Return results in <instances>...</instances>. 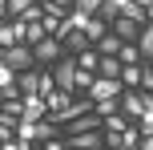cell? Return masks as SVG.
<instances>
[{
	"label": "cell",
	"instance_id": "cell-18",
	"mask_svg": "<svg viewBox=\"0 0 153 150\" xmlns=\"http://www.w3.org/2000/svg\"><path fill=\"white\" fill-rule=\"evenodd\" d=\"M137 45H141V57L145 61H153V20L141 29V37H137Z\"/></svg>",
	"mask_w": 153,
	"mask_h": 150
},
{
	"label": "cell",
	"instance_id": "cell-17",
	"mask_svg": "<svg viewBox=\"0 0 153 150\" xmlns=\"http://www.w3.org/2000/svg\"><path fill=\"white\" fill-rule=\"evenodd\" d=\"M141 69H145V61H141V65H125V73H121L125 89H141Z\"/></svg>",
	"mask_w": 153,
	"mask_h": 150
},
{
	"label": "cell",
	"instance_id": "cell-27",
	"mask_svg": "<svg viewBox=\"0 0 153 150\" xmlns=\"http://www.w3.org/2000/svg\"><path fill=\"white\" fill-rule=\"evenodd\" d=\"M145 12H149V20H153V4H149V8H145Z\"/></svg>",
	"mask_w": 153,
	"mask_h": 150
},
{
	"label": "cell",
	"instance_id": "cell-4",
	"mask_svg": "<svg viewBox=\"0 0 153 150\" xmlns=\"http://www.w3.org/2000/svg\"><path fill=\"white\" fill-rule=\"evenodd\" d=\"M121 93H125V81L121 77H101V73H97V81H93V89H89L93 102H113V97H121Z\"/></svg>",
	"mask_w": 153,
	"mask_h": 150
},
{
	"label": "cell",
	"instance_id": "cell-2",
	"mask_svg": "<svg viewBox=\"0 0 153 150\" xmlns=\"http://www.w3.org/2000/svg\"><path fill=\"white\" fill-rule=\"evenodd\" d=\"M53 69V77H56V89H65V93H76V57H61L56 65H48Z\"/></svg>",
	"mask_w": 153,
	"mask_h": 150
},
{
	"label": "cell",
	"instance_id": "cell-1",
	"mask_svg": "<svg viewBox=\"0 0 153 150\" xmlns=\"http://www.w3.org/2000/svg\"><path fill=\"white\" fill-rule=\"evenodd\" d=\"M0 65H12L16 73L24 69H40L36 53H32V45H12V49H0Z\"/></svg>",
	"mask_w": 153,
	"mask_h": 150
},
{
	"label": "cell",
	"instance_id": "cell-23",
	"mask_svg": "<svg viewBox=\"0 0 153 150\" xmlns=\"http://www.w3.org/2000/svg\"><path fill=\"white\" fill-rule=\"evenodd\" d=\"M141 89L153 93V61H145V69H141Z\"/></svg>",
	"mask_w": 153,
	"mask_h": 150
},
{
	"label": "cell",
	"instance_id": "cell-20",
	"mask_svg": "<svg viewBox=\"0 0 153 150\" xmlns=\"http://www.w3.org/2000/svg\"><path fill=\"white\" fill-rule=\"evenodd\" d=\"M85 32H89V41H93V45H97V41H101V37H105V32H109V24L101 20V16H93V20L85 24Z\"/></svg>",
	"mask_w": 153,
	"mask_h": 150
},
{
	"label": "cell",
	"instance_id": "cell-22",
	"mask_svg": "<svg viewBox=\"0 0 153 150\" xmlns=\"http://www.w3.org/2000/svg\"><path fill=\"white\" fill-rule=\"evenodd\" d=\"M93 81H97V73H93V69H76V89H85V93H89Z\"/></svg>",
	"mask_w": 153,
	"mask_h": 150
},
{
	"label": "cell",
	"instance_id": "cell-3",
	"mask_svg": "<svg viewBox=\"0 0 153 150\" xmlns=\"http://www.w3.org/2000/svg\"><path fill=\"white\" fill-rule=\"evenodd\" d=\"M12 45H28V20L24 16L0 24V49H12Z\"/></svg>",
	"mask_w": 153,
	"mask_h": 150
},
{
	"label": "cell",
	"instance_id": "cell-15",
	"mask_svg": "<svg viewBox=\"0 0 153 150\" xmlns=\"http://www.w3.org/2000/svg\"><path fill=\"white\" fill-rule=\"evenodd\" d=\"M117 57H121L125 65H141V61H145V57H141V45H137V41H125V45H121V53H117Z\"/></svg>",
	"mask_w": 153,
	"mask_h": 150
},
{
	"label": "cell",
	"instance_id": "cell-11",
	"mask_svg": "<svg viewBox=\"0 0 153 150\" xmlns=\"http://www.w3.org/2000/svg\"><path fill=\"white\" fill-rule=\"evenodd\" d=\"M20 118H24V97H12L0 106V122H20Z\"/></svg>",
	"mask_w": 153,
	"mask_h": 150
},
{
	"label": "cell",
	"instance_id": "cell-6",
	"mask_svg": "<svg viewBox=\"0 0 153 150\" xmlns=\"http://www.w3.org/2000/svg\"><path fill=\"white\" fill-rule=\"evenodd\" d=\"M32 53H36L40 65H56V61L65 57V45H61L56 37H45V41H36V45H32Z\"/></svg>",
	"mask_w": 153,
	"mask_h": 150
},
{
	"label": "cell",
	"instance_id": "cell-26",
	"mask_svg": "<svg viewBox=\"0 0 153 150\" xmlns=\"http://www.w3.org/2000/svg\"><path fill=\"white\" fill-rule=\"evenodd\" d=\"M105 150H133V146H105Z\"/></svg>",
	"mask_w": 153,
	"mask_h": 150
},
{
	"label": "cell",
	"instance_id": "cell-9",
	"mask_svg": "<svg viewBox=\"0 0 153 150\" xmlns=\"http://www.w3.org/2000/svg\"><path fill=\"white\" fill-rule=\"evenodd\" d=\"M32 4L36 0H0V12H4V20H16V16H28Z\"/></svg>",
	"mask_w": 153,
	"mask_h": 150
},
{
	"label": "cell",
	"instance_id": "cell-8",
	"mask_svg": "<svg viewBox=\"0 0 153 150\" xmlns=\"http://www.w3.org/2000/svg\"><path fill=\"white\" fill-rule=\"evenodd\" d=\"M48 118V102L40 93H32V97H24V118L20 122H45Z\"/></svg>",
	"mask_w": 153,
	"mask_h": 150
},
{
	"label": "cell",
	"instance_id": "cell-21",
	"mask_svg": "<svg viewBox=\"0 0 153 150\" xmlns=\"http://www.w3.org/2000/svg\"><path fill=\"white\" fill-rule=\"evenodd\" d=\"M125 126H129V122H125V114H109V118H105V130H109V134H121Z\"/></svg>",
	"mask_w": 153,
	"mask_h": 150
},
{
	"label": "cell",
	"instance_id": "cell-12",
	"mask_svg": "<svg viewBox=\"0 0 153 150\" xmlns=\"http://www.w3.org/2000/svg\"><path fill=\"white\" fill-rule=\"evenodd\" d=\"M65 49H69V53L76 57V53H85V49H93V41H89V32H69V37H65Z\"/></svg>",
	"mask_w": 153,
	"mask_h": 150
},
{
	"label": "cell",
	"instance_id": "cell-19",
	"mask_svg": "<svg viewBox=\"0 0 153 150\" xmlns=\"http://www.w3.org/2000/svg\"><path fill=\"white\" fill-rule=\"evenodd\" d=\"M45 102H48V114H56V110H65V106L73 102V93H65V89H53Z\"/></svg>",
	"mask_w": 153,
	"mask_h": 150
},
{
	"label": "cell",
	"instance_id": "cell-5",
	"mask_svg": "<svg viewBox=\"0 0 153 150\" xmlns=\"http://www.w3.org/2000/svg\"><path fill=\"white\" fill-rule=\"evenodd\" d=\"M149 97H153V93H145V89H125V93H121V114H125V118H133V122H141Z\"/></svg>",
	"mask_w": 153,
	"mask_h": 150
},
{
	"label": "cell",
	"instance_id": "cell-14",
	"mask_svg": "<svg viewBox=\"0 0 153 150\" xmlns=\"http://www.w3.org/2000/svg\"><path fill=\"white\" fill-rule=\"evenodd\" d=\"M101 77H121V73H125V61H121V57H101Z\"/></svg>",
	"mask_w": 153,
	"mask_h": 150
},
{
	"label": "cell",
	"instance_id": "cell-16",
	"mask_svg": "<svg viewBox=\"0 0 153 150\" xmlns=\"http://www.w3.org/2000/svg\"><path fill=\"white\" fill-rule=\"evenodd\" d=\"M76 65L97 73V69H101V53H97V45H93V49H85V53H76Z\"/></svg>",
	"mask_w": 153,
	"mask_h": 150
},
{
	"label": "cell",
	"instance_id": "cell-24",
	"mask_svg": "<svg viewBox=\"0 0 153 150\" xmlns=\"http://www.w3.org/2000/svg\"><path fill=\"white\" fill-rule=\"evenodd\" d=\"M101 4H105V0H76V8H81V12H89V16H97Z\"/></svg>",
	"mask_w": 153,
	"mask_h": 150
},
{
	"label": "cell",
	"instance_id": "cell-7",
	"mask_svg": "<svg viewBox=\"0 0 153 150\" xmlns=\"http://www.w3.org/2000/svg\"><path fill=\"white\" fill-rule=\"evenodd\" d=\"M109 29H113V32H117V37H121V41H137L145 24H141V20H133V16H117V20L109 24Z\"/></svg>",
	"mask_w": 153,
	"mask_h": 150
},
{
	"label": "cell",
	"instance_id": "cell-13",
	"mask_svg": "<svg viewBox=\"0 0 153 150\" xmlns=\"http://www.w3.org/2000/svg\"><path fill=\"white\" fill-rule=\"evenodd\" d=\"M20 93H24V97L40 93V69H24V73H20Z\"/></svg>",
	"mask_w": 153,
	"mask_h": 150
},
{
	"label": "cell",
	"instance_id": "cell-28",
	"mask_svg": "<svg viewBox=\"0 0 153 150\" xmlns=\"http://www.w3.org/2000/svg\"><path fill=\"white\" fill-rule=\"evenodd\" d=\"M141 4H145V8H149V4H153V0H141Z\"/></svg>",
	"mask_w": 153,
	"mask_h": 150
},
{
	"label": "cell",
	"instance_id": "cell-10",
	"mask_svg": "<svg viewBox=\"0 0 153 150\" xmlns=\"http://www.w3.org/2000/svg\"><path fill=\"white\" fill-rule=\"evenodd\" d=\"M121 45H125V41H121V37H117V32H113V29H109V32H105V37H101V41H97V53H101V57H117V53H121Z\"/></svg>",
	"mask_w": 153,
	"mask_h": 150
},
{
	"label": "cell",
	"instance_id": "cell-25",
	"mask_svg": "<svg viewBox=\"0 0 153 150\" xmlns=\"http://www.w3.org/2000/svg\"><path fill=\"white\" fill-rule=\"evenodd\" d=\"M141 150H153V134H145V142H141Z\"/></svg>",
	"mask_w": 153,
	"mask_h": 150
}]
</instances>
